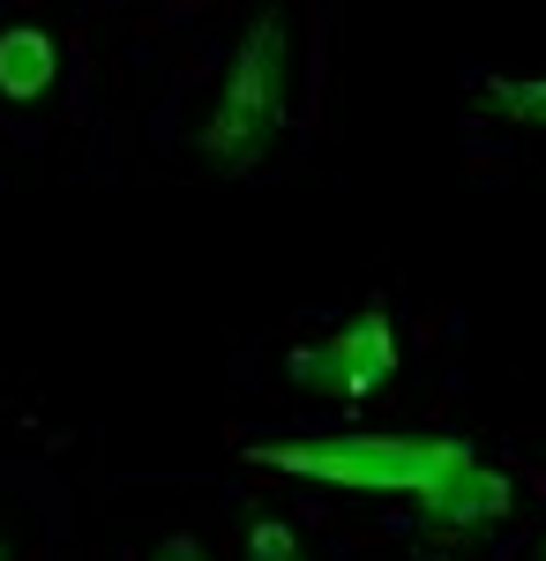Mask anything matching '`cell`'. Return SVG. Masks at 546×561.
<instances>
[{
    "mask_svg": "<svg viewBox=\"0 0 546 561\" xmlns=\"http://www.w3.org/2000/svg\"><path fill=\"white\" fill-rule=\"evenodd\" d=\"M248 465L322 486H367V494H420L434 524H502L509 517V479L479 465L464 442L442 434H307V442H254L240 449Z\"/></svg>",
    "mask_w": 546,
    "mask_h": 561,
    "instance_id": "cell-1",
    "label": "cell"
},
{
    "mask_svg": "<svg viewBox=\"0 0 546 561\" xmlns=\"http://www.w3.org/2000/svg\"><path fill=\"white\" fill-rule=\"evenodd\" d=\"M285 121H293V31H285V8H262L232 53V68H225V90H217L195 142L225 173H254L277 150Z\"/></svg>",
    "mask_w": 546,
    "mask_h": 561,
    "instance_id": "cell-2",
    "label": "cell"
},
{
    "mask_svg": "<svg viewBox=\"0 0 546 561\" xmlns=\"http://www.w3.org/2000/svg\"><path fill=\"white\" fill-rule=\"evenodd\" d=\"M389 375H397V330H389L382 307L352 314L330 345L293 352V382L315 389V397H367V389H382Z\"/></svg>",
    "mask_w": 546,
    "mask_h": 561,
    "instance_id": "cell-3",
    "label": "cell"
},
{
    "mask_svg": "<svg viewBox=\"0 0 546 561\" xmlns=\"http://www.w3.org/2000/svg\"><path fill=\"white\" fill-rule=\"evenodd\" d=\"M53 83H60V45L45 38V31H0V98L8 105H38V98H53Z\"/></svg>",
    "mask_w": 546,
    "mask_h": 561,
    "instance_id": "cell-4",
    "label": "cell"
},
{
    "mask_svg": "<svg viewBox=\"0 0 546 561\" xmlns=\"http://www.w3.org/2000/svg\"><path fill=\"white\" fill-rule=\"evenodd\" d=\"M479 90H487V105H494V113L546 128V76H532V83H516V76H487Z\"/></svg>",
    "mask_w": 546,
    "mask_h": 561,
    "instance_id": "cell-5",
    "label": "cell"
},
{
    "mask_svg": "<svg viewBox=\"0 0 546 561\" xmlns=\"http://www.w3.org/2000/svg\"><path fill=\"white\" fill-rule=\"evenodd\" d=\"M158 561H203V554H195V539H166V547H158Z\"/></svg>",
    "mask_w": 546,
    "mask_h": 561,
    "instance_id": "cell-6",
    "label": "cell"
},
{
    "mask_svg": "<svg viewBox=\"0 0 546 561\" xmlns=\"http://www.w3.org/2000/svg\"><path fill=\"white\" fill-rule=\"evenodd\" d=\"M0 561H8V554H0Z\"/></svg>",
    "mask_w": 546,
    "mask_h": 561,
    "instance_id": "cell-7",
    "label": "cell"
}]
</instances>
